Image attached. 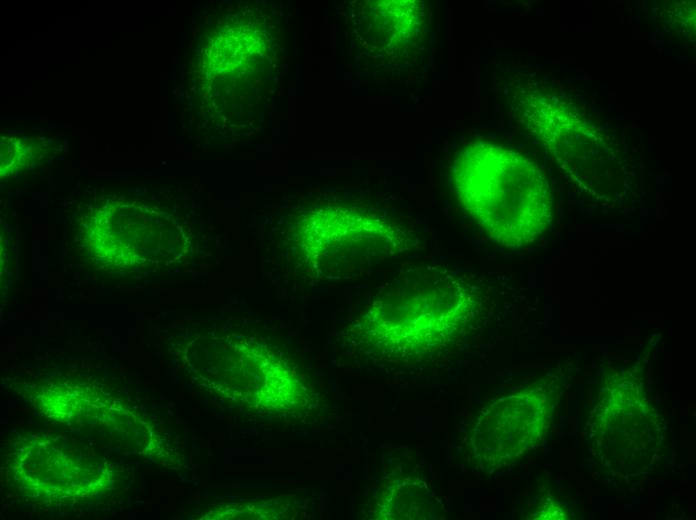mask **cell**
Returning <instances> with one entry per match:
<instances>
[{"label": "cell", "instance_id": "1", "mask_svg": "<svg viewBox=\"0 0 696 520\" xmlns=\"http://www.w3.org/2000/svg\"><path fill=\"white\" fill-rule=\"evenodd\" d=\"M461 206L494 241L508 248L535 242L552 221V197L541 167L487 141L466 145L452 164Z\"/></svg>", "mask_w": 696, "mask_h": 520}, {"label": "cell", "instance_id": "2", "mask_svg": "<svg viewBox=\"0 0 696 520\" xmlns=\"http://www.w3.org/2000/svg\"><path fill=\"white\" fill-rule=\"evenodd\" d=\"M472 305L467 284L452 271L434 266L405 270L378 302V341L398 358L427 354L452 339Z\"/></svg>", "mask_w": 696, "mask_h": 520}, {"label": "cell", "instance_id": "3", "mask_svg": "<svg viewBox=\"0 0 696 520\" xmlns=\"http://www.w3.org/2000/svg\"><path fill=\"white\" fill-rule=\"evenodd\" d=\"M312 228L316 253L333 266L399 258L413 245L412 236L400 224L350 210L322 211L314 217Z\"/></svg>", "mask_w": 696, "mask_h": 520}, {"label": "cell", "instance_id": "4", "mask_svg": "<svg viewBox=\"0 0 696 520\" xmlns=\"http://www.w3.org/2000/svg\"><path fill=\"white\" fill-rule=\"evenodd\" d=\"M527 102V126L560 166L580 180L604 171V142L595 131L551 96H533Z\"/></svg>", "mask_w": 696, "mask_h": 520}]
</instances>
